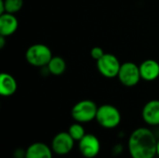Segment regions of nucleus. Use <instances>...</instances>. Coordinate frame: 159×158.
<instances>
[{"mask_svg": "<svg viewBox=\"0 0 159 158\" xmlns=\"http://www.w3.org/2000/svg\"><path fill=\"white\" fill-rule=\"evenodd\" d=\"M105 54V52L103 51V49L100 47H94L91 48L90 50V56L93 60H95L96 61L98 60H100L103 55Z\"/></svg>", "mask_w": 159, "mask_h": 158, "instance_id": "f3484780", "label": "nucleus"}, {"mask_svg": "<svg viewBox=\"0 0 159 158\" xmlns=\"http://www.w3.org/2000/svg\"><path fill=\"white\" fill-rule=\"evenodd\" d=\"M123 151H124V147H123V145H122L121 143L116 144V145L114 146V148H113V154H114L115 156H119V155H121V154L123 153Z\"/></svg>", "mask_w": 159, "mask_h": 158, "instance_id": "a211bd4d", "label": "nucleus"}, {"mask_svg": "<svg viewBox=\"0 0 159 158\" xmlns=\"http://www.w3.org/2000/svg\"><path fill=\"white\" fill-rule=\"evenodd\" d=\"M52 57L51 49L45 44H34L25 52L26 61L34 67L44 68Z\"/></svg>", "mask_w": 159, "mask_h": 158, "instance_id": "f03ea898", "label": "nucleus"}, {"mask_svg": "<svg viewBox=\"0 0 159 158\" xmlns=\"http://www.w3.org/2000/svg\"><path fill=\"white\" fill-rule=\"evenodd\" d=\"M53 151L50 146L44 142H34L26 149L25 158H53Z\"/></svg>", "mask_w": 159, "mask_h": 158, "instance_id": "f8f14e48", "label": "nucleus"}, {"mask_svg": "<svg viewBox=\"0 0 159 158\" xmlns=\"http://www.w3.org/2000/svg\"><path fill=\"white\" fill-rule=\"evenodd\" d=\"M75 142V140L70 136L68 131H61L53 137L50 147L55 155L64 156L72 152Z\"/></svg>", "mask_w": 159, "mask_h": 158, "instance_id": "0eeeda50", "label": "nucleus"}, {"mask_svg": "<svg viewBox=\"0 0 159 158\" xmlns=\"http://www.w3.org/2000/svg\"><path fill=\"white\" fill-rule=\"evenodd\" d=\"M19 21L15 14L3 13L0 14V35L8 37L12 35L18 29Z\"/></svg>", "mask_w": 159, "mask_h": 158, "instance_id": "9b49d317", "label": "nucleus"}, {"mask_svg": "<svg viewBox=\"0 0 159 158\" xmlns=\"http://www.w3.org/2000/svg\"><path fill=\"white\" fill-rule=\"evenodd\" d=\"M25 154H26V150L23 149H16L13 153V157L14 158H25Z\"/></svg>", "mask_w": 159, "mask_h": 158, "instance_id": "6ab92c4d", "label": "nucleus"}, {"mask_svg": "<svg viewBox=\"0 0 159 158\" xmlns=\"http://www.w3.org/2000/svg\"><path fill=\"white\" fill-rule=\"evenodd\" d=\"M6 13V9H5V2L4 0H0V14Z\"/></svg>", "mask_w": 159, "mask_h": 158, "instance_id": "412c9836", "label": "nucleus"}, {"mask_svg": "<svg viewBox=\"0 0 159 158\" xmlns=\"http://www.w3.org/2000/svg\"><path fill=\"white\" fill-rule=\"evenodd\" d=\"M18 84L13 75L8 73L0 74V95L3 97H10L16 93Z\"/></svg>", "mask_w": 159, "mask_h": 158, "instance_id": "ddd939ff", "label": "nucleus"}, {"mask_svg": "<svg viewBox=\"0 0 159 158\" xmlns=\"http://www.w3.org/2000/svg\"><path fill=\"white\" fill-rule=\"evenodd\" d=\"M139 67L143 80L151 82L159 77V63L156 60H145L139 65Z\"/></svg>", "mask_w": 159, "mask_h": 158, "instance_id": "9d476101", "label": "nucleus"}, {"mask_svg": "<svg viewBox=\"0 0 159 158\" xmlns=\"http://www.w3.org/2000/svg\"><path fill=\"white\" fill-rule=\"evenodd\" d=\"M96 62H97V69L103 77L105 78L117 77L121 67V63L114 54L105 53Z\"/></svg>", "mask_w": 159, "mask_h": 158, "instance_id": "423d86ee", "label": "nucleus"}, {"mask_svg": "<svg viewBox=\"0 0 159 158\" xmlns=\"http://www.w3.org/2000/svg\"><path fill=\"white\" fill-rule=\"evenodd\" d=\"M46 67L48 69V72L50 74L59 76V75H61L65 72L67 65L63 58L60 56H53Z\"/></svg>", "mask_w": 159, "mask_h": 158, "instance_id": "4468645a", "label": "nucleus"}, {"mask_svg": "<svg viewBox=\"0 0 159 158\" xmlns=\"http://www.w3.org/2000/svg\"><path fill=\"white\" fill-rule=\"evenodd\" d=\"M117 78L119 82L127 87V88H132L140 82L142 79L141 73H140V67L131 61H127L121 64Z\"/></svg>", "mask_w": 159, "mask_h": 158, "instance_id": "39448f33", "label": "nucleus"}, {"mask_svg": "<svg viewBox=\"0 0 159 158\" xmlns=\"http://www.w3.org/2000/svg\"><path fill=\"white\" fill-rule=\"evenodd\" d=\"M6 36L0 35V48H4L5 45H6Z\"/></svg>", "mask_w": 159, "mask_h": 158, "instance_id": "aec40b11", "label": "nucleus"}, {"mask_svg": "<svg viewBox=\"0 0 159 158\" xmlns=\"http://www.w3.org/2000/svg\"><path fill=\"white\" fill-rule=\"evenodd\" d=\"M120 111L112 104H102L99 106L96 121L103 129H113L119 126L121 123Z\"/></svg>", "mask_w": 159, "mask_h": 158, "instance_id": "7ed1b4c3", "label": "nucleus"}, {"mask_svg": "<svg viewBox=\"0 0 159 158\" xmlns=\"http://www.w3.org/2000/svg\"><path fill=\"white\" fill-rule=\"evenodd\" d=\"M142 117L149 126H159V100H152L145 103L142 110Z\"/></svg>", "mask_w": 159, "mask_h": 158, "instance_id": "1a4fd4ad", "label": "nucleus"}, {"mask_svg": "<svg viewBox=\"0 0 159 158\" xmlns=\"http://www.w3.org/2000/svg\"><path fill=\"white\" fill-rule=\"evenodd\" d=\"M99 106L91 100H82L76 102L72 110V118L78 123H89L96 119Z\"/></svg>", "mask_w": 159, "mask_h": 158, "instance_id": "20e7f679", "label": "nucleus"}, {"mask_svg": "<svg viewBox=\"0 0 159 158\" xmlns=\"http://www.w3.org/2000/svg\"><path fill=\"white\" fill-rule=\"evenodd\" d=\"M78 150L85 158L96 157L101 151V142L94 134H86L78 142Z\"/></svg>", "mask_w": 159, "mask_h": 158, "instance_id": "6e6552de", "label": "nucleus"}, {"mask_svg": "<svg viewBox=\"0 0 159 158\" xmlns=\"http://www.w3.org/2000/svg\"><path fill=\"white\" fill-rule=\"evenodd\" d=\"M7 13L15 14L19 12L23 6V0H4Z\"/></svg>", "mask_w": 159, "mask_h": 158, "instance_id": "dca6fc26", "label": "nucleus"}, {"mask_svg": "<svg viewBox=\"0 0 159 158\" xmlns=\"http://www.w3.org/2000/svg\"><path fill=\"white\" fill-rule=\"evenodd\" d=\"M68 133L75 140V142H79L87 134L83 125L78 122H75L69 127Z\"/></svg>", "mask_w": 159, "mask_h": 158, "instance_id": "2eb2a0df", "label": "nucleus"}, {"mask_svg": "<svg viewBox=\"0 0 159 158\" xmlns=\"http://www.w3.org/2000/svg\"><path fill=\"white\" fill-rule=\"evenodd\" d=\"M157 140L148 128H138L131 132L128 150L131 158H154L157 156Z\"/></svg>", "mask_w": 159, "mask_h": 158, "instance_id": "f257e3e1", "label": "nucleus"}, {"mask_svg": "<svg viewBox=\"0 0 159 158\" xmlns=\"http://www.w3.org/2000/svg\"><path fill=\"white\" fill-rule=\"evenodd\" d=\"M157 156L159 157V139L157 140Z\"/></svg>", "mask_w": 159, "mask_h": 158, "instance_id": "4be33fe9", "label": "nucleus"}]
</instances>
